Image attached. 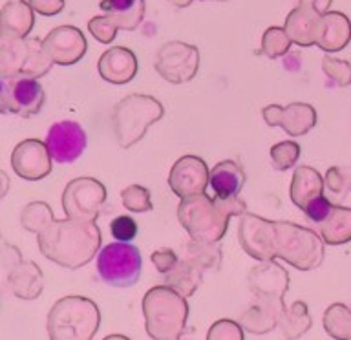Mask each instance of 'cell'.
Masks as SVG:
<instances>
[{"label":"cell","instance_id":"cell-16","mask_svg":"<svg viewBox=\"0 0 351 340\" xmlns=\"http://www.w3.org/2000/svg\"><path fill=\"white\" fill-rule=\"evenodd\" d=\"M11 165L21 178L29 181L43 180L51 172V156L48 147L38 139H26L16 145L11 156Z\"/></svg>","mask_w":351,"mask_h":340},{"label":"cell","instance_id":"cell-1","mask_svg":"<svg viewBox=\"0 0 351 340\" xmlns=\"http://www.w3.org/2000/svg\"><path fill=\"white\" fill-rule=\"evenodd\" d=\"M24 229L38 234V249L62 267H82L101 247V232L95 219L68 218L53 221L46 203H32L22 212Z\"/></svg>","mask_w":351,"mask_h":340},{"label":"cell","instance_id":"cell-23","mask_svg":"<svg viewBox=\"0 0 351 340\" xmlns=\"http://www.w3.org/2000/svg\"><path fill=\"white\" fill-rule=\"evenodd\" d=\"M208 183L216 196L234 197L245 185V172L236 161H221L208 174Z\"/></svg>","mask_w":351,"mask_h":340},{"label":"cell","instance_id":"cell-35","mask_svg":"<svg viewBox=\"0 0 351 340\" xmlns=\"http://www.w3.org/2000/svg\"><path fill=\"white\" fill-rule=\"evenodd\" d=\"M322 68L329 79H333L337 84L346 86L351 82V64L346 60H335L329 57H324Z\"/></svg>","mask_w":351,"mask_h":340},{"label":"cell","instance_id":"cell-4","mask_svg":"<svg viewBox=\"0 0 351 340\" xmlns=\"http://www.w3.org/2000/svg\"><path fill=\"white\" fill-rule=\"evenodd\" d=\"M101 315L90 298L68 296L53 306L48 317V331L51 339H93L97 333Z\"/></svg>","mask_w":351,"mask_h":340},{"label":"cell","instance_id":"cell-7","mask_svg":"<svg viewBox=\"0 0 351 340\" xmlns=\"http://www.w3.org/2000/svg\"><path fill=\"white\" fill-rule=\"evenodd\" d=\"M274 251L300 271H311L324 260L322 240L313 230L289 221H274Z\"/></svg>","mask_w":351,"mask_h":340},{"label":"cell","instance_id":"cell-28","mask_svg":"<svg viewBox=\"0 0 351 340\" xmlns=\"http://www.w3.org/2000/svg\"><path fill=\"white\" fill-rule=\"evenodd\" d=\"M285 311V307L267 304V302H256L249 311L241 317V324L252 333H267L280 324V317Z\"/></svg>","mask_w":351,"mask_h":340},{"label":"cell","instance_id":"cell-43","mask_svg":"<svg viewBox=\"0 0 351 340\" xmlns=\"http://www.w3.org/2000/svg\"><path fill=\"white\" fill-rule=\"evenodd\" d=\"M10 112V99H8V79L0 75V114Z\"/></svg>","mask_w":351,"mask_h":340},{"label":"cell","instance_id":"cell-36","mask_svg":"<svg viewBox=\"0 0 351 340\" xmlns=\"http://www.w3.org/2000/svg\"><path fill=\"white\" fill-rule=\"evenodd\" d=\"M88 29L92 33L93 37L97 38L99 42L108 44L115 38V33L119 27L115 26L114 22L110 21L108 16H93L92 21L88 22Z\"/></svg>","mask_w":351,"mask_h":340},{"label":"cell","instance_id":"cell-44","mask_svg":"<svg viewBox=\"0 0 351 340\" xmlns=\"http://www.w3.org/2000/svg\"><path fill=\"white\" fill-rule=\"evenodd\" d=\"M8 186H10V180L4 172H0V199L4 197V194L8 192Z\"/></svg>","mask_w":351,"mask_h":340},{"label":"cell","instance_id":"cell-34","mask_svg":"<svg viewBox=\"0 0 351 340\" xmlns=\"http://www.w3.org/2000/svg\"><path fill=\"white\" fill-rule=\"evenodd\" d=\"M300 158V147L295 141H284L271 148V159L278 170H287Z\"/></svg>","mask_w":351,"mask_h":340},{"label":"cell","instance_id":"cell-18","mask_svg":"<svg viewBox=\"0 0 351 340\" xmlns=\"http://www.w3.org/2000/svg\"><path fill=\"white\" fill-rule=\"evenodd\" d=\"M320 21L322 11L317 10L315 0H300L298 8L291 11L285 19L284 29L289 35L291 42L298 46H313L317 44Z\"/></svg>","mask_w":351,"mask_h":340},{"label":"cell","instance_id":"cell-29","mask_svg":"<svg viewBox=\"0 0 351 340\" xmlns=\"http://www.w3.org/2000/svg\"><path fill=\"white\" fill-rule=\"evenodd\" d=\"M280 326H282L285 339H298V337L306 333L307 329L311 328V317H309L306 304L296 302L289 311L282 313Z\"/></svg>","mask_w":351,"mask_h":340},{"label":"cell","instance_id":"cell-17","mask_svg":"<svg viewBox=\"0 0 351 340\" xmlns=\"http://www.w3.org/2000/svg\"><path fill=\"white\" fill-rule=\"evenodd\" d=\"M262 115L269 126H282L289 136H304L317 123V114L311 104L293 103L287 108L271 104L262 110Z\"/></svg>","mask_w":351,"mask_h":340},{"label":"cell","instance_id":"cell-24","mask_svg":"<svg viewBox=\"0 0 351 340\" xmlns=\"http://www.w3.org/2000/svg\"><path fill=\"white\" fill-rule=\"evenodd\" d=\"M99 8L119 29H136L145 16V0H101Z\"/></svg>","mask_w":351,"mask_h":340},{"label":"cell","instance_id":"cell-27","mask_svg":"<svg viewBox=\"0 0 351 340\" xmlns=\"http://www.w3.org/2000/svg\"><path fill=\"white\" fill-rule=\"evenodd\" d=\"M199 284H202V269L189 258L178 260L174 267L169 273H165V285H169L183 296L194 295Z\"/></svg>","mask_w":351,"mask_h":340},{"label":"cell","instance_id":"cell-25","mask_svg":"<svg viewBox=\"0 0 351 340\" xmlns=\"http://www.w3.org/2000/svg\"><path fill=\"white\" fill-rule=\"evenodd\" d=\"M324 180L317 170L311 167H298L293 174L291 181V202L302 210L307 207V203L315 197L322 196Z\"/></svg>","mask_w":351,"mask_h":340},{"label":"cell","instance_id":"cell-45","mask_svg":"<svg viewBox=\"0 0 351 340\" xmlns=\"http://www.w3.org/2000/svg\"><path fill=\"white\" fill-rule=\"evenodd\" d=\"M331 4V0H315V5H317L318 11H326Z\"/></svg>","mask_w":351,"mask_h":340},{"label":"cell","instance_id":"cell-46","mask_svg":"<svg viewBox=\"0 0 351 340\" xmlns=\"http://www.w3.org/2000/svg\"><path fill=\"white\" fill-rule=\"evenodd\" d=\"M169 2L174 5V8H186V5H191V2H194V0H169Z\"/></svg>","mask_w":351,"mask_h":340},{"label":"cell","instance_id":"cell-14","mask_svg":"<svg viewBox=\"0 0 351 340\" xmlns=\"http://www.w3.org/2000/svg\"><path fill=\"white\" fill-rule=\"evenodd\" d=\"M289 284V276L284 267L276 263L263 262L262 265L251 269L249 273V285L260 302H267L274 306L284 307V295Z\"/></svg>","mask_w":351,"mask_h":340},{"label":"cell","instance_id":"cell-20","mask_svg":"<svg viewBox=\"0 0 351 340\" xmlns=\"http://www.w3.org/2000/svg\"><path fill=\"white\" fill-rule=\"evenodd\" d=\"M137 73V59L130 49L117 46L104 51L99 59V75L112 84H125Z\"/></svg>","mask_w":351,"mask_h":340},{"label":"cell","instance_id":"cell-41","mask_svg":"<svg viewBox=\"0 0 351 340\" xmlns=\"http://www.w3.org/2000/svg\"><path fill=\"white\" fill-rule=\"evenodd\" d=\"M27 4L44 16H53L64 10V0H27Z\"/></svg>","mask_w":351,"mask_h":340},{"label":"cell","instance_id":"cell-13","mask_svg":"<svg viewBox=\"0 0 351 340\" xmlns=\"http://www.w3.org/2000/svg\"><path fill=\"white\" fill-rule=\"evenodd\" d=\"M169 185L181 199L203 194L208 185L207 163L197 156H183L170 170Z\"/></svg>","mask_w":351,"mask_h":340},{"label":"cell","instance_id":"cell-12","mask_svg":"<svg viewBox=\"0 0 351 340\" xmlns=\"http://www.w3.org/2000/svg\"><path fill=\"white\" fill-rule=\"evenodd\" d=\"M238 238L243 251L260 262L276 258L274 251V221L262 219L254 214H243L238 227Z\"/></svg>","mask_w":351,"mask_h":340},{"label":"cell","instance_id":"cell-47","mask_svg":"<svg viewBox=\"0 0 351 340\" xmlns=\"http://www.w3.org/2000/svg\"><path fill=\"white\" fill-rule=\"evenodd\" d=\"M219 2H227V0H219Z\"/></svg>","mask_w":351,"mask_h":340},{"label":"cell","instance_id":"cell-9","mask_svg":"<svg viewBox=\"0 0 351 340\" xmlns=\"http://www.w3.org/2000/svg\"><path fill=\"white\" fill-rule=\"evenodd\" d=\"M199 64V53L196 46L170 40L158 49L156 55V71L172 84L189 82L196 75Z\"/></svg>","mask_w":351,"mask_h":340},{"label":"cell","instance_id":"cell-33","mask_svg":"<svg viewBox=\"0 0 351 340\" xmlns=\"http://www.w3.org/2000/svg\"><path fill=\"white\" fill-rule=\"evenodd\" d=\"M121 197H123V205L132 212H150L154 208L150 202V192L141 185L126 186L125 191L121 192Z\"/></svg>","mask_w":351,"mask_h":340},{"label":"cell","instance_id":"cell-2","mask_svg":"<svg viewBox=\"0 0 351 340\" xmlns=\"http://www.w3.org/2000/svg\"><path fill=\"white\" fill-rule=\"evenodd\" d=\"M245 212V203L240 197H208L207 192L181 199L178 207L180 223L192 240L202 243H218L227 232L232 216Z\"/></svg>","mask_w":351,"mask_h":340},{"label":"cell","instance_id":"cell-11","mask_svg":"<svg viewBox=\"0 0 351 340\" xmlns=\"http://www.w3.org/2000/svg\"><path fill=\"white\" fill-rule=\"evenodd\" d=\"M46 147L55 163H73L86 148V132L75 121H60L48 130Z\"/></svg>","mask_w":351,"mask_h":340},{"label":"cell","instance_id":"cell-3","mask_svg":"<svg viewBox=\"0 0 351 340\" xmlns=\"http://www.w3.org/2000/svg\"><path fill=\"white\" fill-rule=\"evenodd\" d=\"M147 333L156 340H176L185 331L189 306L185 296L169 285H158L143 298Z\"/></svg>","mask_w":351,"mask_h":340},{"label":"cell","instance_id":"cell-21","mask_svg":"<svg viewBox=\"0 0 351 340\" xmlns=\"http://www.w3.org/2000/svg\"><path fill=\"white\" fill-rule=\"evenodd\" d=\"M351 38V22L342 13L329 11L322 15L317 44L324 51H340Z\"/></svg>","mask_w":351,"mask_h":340},{"label":"cell","instance_id":"cell-22","mask_svg":"<svg viewBox=\"0 0 351 340\" xmlns=\"http://www.w3.org/2000/svg\"><path fill=\"white\" fill-rule=\"evenodd\" d=\"M33 10L24 0H10L0 10V33L10 37H27L33 27Z\"/></svg>","mask_w":351,"mask_h":340},{"label":"cell","instance_id":"cell-42","mask_svg":"<svg viewBox=\"0 0 351 340\" xmlns=\"http://www.w3.org/2000/svg\"><path fill=\"white\" fill-rule=\"evenodd\" d=\"M326 183H329V189L333 192H340L342 191V185H346L344 174H342V170L333 167V169H329L328 175H326Z\"/></svg>","mask_w":351,"mask_h":340},{"label":"cell","instance_id":"cell-39","mask_svg":"<svg viewBox=\"0 0 351 340\" xmlns=\"http://www.w3.org/2000/svg\"><path fill=\"white\" fill-rule=\"evenodd\" d=\"M331 207H333V205H331L328 197H324L322 194V196L315 197V199H311V202L307 203V207L304 208V212H306V216L311 219L313 223H320V221L326 219V216L329 214Z\"/></svg>","mask_w":351,"mask_h":340},{"label":"cell","instance_id":"cell-38","mask_svg":"<svg viewBox=\"0 0 351 340\" xmlns=\"http://www.w3.org/2000/svg\"><path fill=\"white\" fill-rule=\"evenodd\" d=\"M208 340L214 339H230V340H241L243 339V331L236 322H230V320H219L210 328L208 331Z\"/></svg>","mask_w":351,"mask_h":340},{"label":"cell","instance_id":"cell-26","mask_svg":"<svg viewBox=\"0 0 351 340\" xmlns=\"http://www.w3.org/2000/svg\"><path fill=\"white\" fill-rule=\"evenodd\" d=\"M322 240L329 245H342L351 240V208L333 205L324 221L318 223Z\"/></svg>","mask_w":351,"mask_h":340},{"label":"cell","instance_id":"cell-19","mask_svg":"<svg viewBox=\"0 0 351 340\" xmlns=\"http://www.w3.org/2000/svg\"><path fill=\"white\" fill-rule=\"evenodd\" d=\"M8 99L11 114L32 117L40 112L46 95L38 81L32 77H16L8 79Z\"/></svg>","mask_w":351,"mask_h":340},{"label":"cell","instance_id":"cell-10","mask_svg":"<svg viewBox=\"0 0 351 340\" xmlns=\"http://www.w3.org/2000/svg\"><path fill=\"white\" fill-rule=\"evenodd\" d=\"M106 199V189L93 178H79L68 183L62 194V207L68 218L97 219Z\"/></svg>","mask_w":351,"mask_h":340},{"label":"cell","instance_id":"cell-32","mask_svg":"<svg viewBox=\"0 0 351 340\" xmlns=\"http://www.w3.org/2000/svg\"><path fill=\"white\" fill-rule=\"evenodd\" d=\"M189 260L196 263L202 271L208 267L214 269L221 262V249L218 247V243H202V241L192 240Z\"/></svg>","mask_w":351,"mask_h":340},{"label":"cell","instance_id":"cell-31","mask_svg":"<svg viewBox=\"0 0 351 340\" xmlns=\"http://www.w3.org/2000/svg\"><path fill=\"white\" fill-rule=\"evenodd\" d=\"M291 38L289 35L285 33L284 27H269L265 29L262 37V53L271 57V59H276V57H282L284 53L289 51Z\"/></svg>","mask_w":351,"mask_h":340},{"label":"cell","instance_id":"cell-5","mask_svg":"<svg viewBox=\"0 0 351 340\" xmlns=\"http://www.w3.org/2000/svg\"><path fill=\"white\" fill-rule=\"evenodd\" d=\"M53 60L49 59L40 38L10 37L0 33V75L4 79L37 77L48 73Z\"/></svg>","mask_w":351,"mask_h":340},{"label":"cell","instance_id":"cell-30","mask_svg":"<svg viewBox=\"0 0 351 340\" xmlns=\"http://www.w3.org/2000/svg\"><path fill=\"white\" fill-rule=\"evenodd\" d=\"M324 326L333 339H351V311L342 304H333L326 311Z\"/></svg>","mask_w":351,"mask_h":340},{"label":"cell","instance_id":"cell-6","mask_svg":"<svg viewBox=\"0 0 351 340\" xmlns=\"http://www.w3.org/2000/svg\"><path fill=\"white\" fill-rule=\"evenodd\" d=\"M163 114V104L150 95H141V93L126 95L123 101L115 104L112 114V125L117 143L123 148H128L141 141L148 126L161 119Z\"/></svg>","mask_w":351,"mask_h":340},{"label":"cell","instance_id":"cell-37","mask_svg":"<svg viewBox=\"0 0 351 340\" xmlns=\"http://www.w3.org/2000/svg\"><path fill=\"white\" fill-rule=\"evenodd\" d=\"M110 230L117 241H132L137 236V223L130 216H117L112 219Z\"/></svg>","mask_w":351,"mask_h":340},{"label":"cell","instance_id":"cell-15","mask_svg":"<svg viewBox=\"0 0 351 340\" xmlns=\"http://www.w3.org/2000/svg\"><path fill=\"white\" fill-rule=\"evenodd\" d=\"M43 42L49 59L60 66L75 64L86 53V38L79 27H55L48 33V37L44 38Z\"/></svg>","mask_w":351,"mask_h":340},{"label":"cell","instance_id":"cell-8","mask_svg":"<svg viewBox=\"0 0 351 340\" xmlns=\"http://www.w3.org/2000/svg\"><path fill=\"white\" fill-rule=\"evenodd\" d=\"M97 273L108 285L130 287L141 274V252L126 241L110 243L97 254Z\"/></svg>","mask_w":351,"mask_h":340},{"label":"cell","instance_id":"cell-40","mask_svg":"<svg viewBox=\"0 0 351 340\" xmlns=\"http://www.w3.org/2000/svg\"><path fill=\"white\" fill-rule=\"evenodd\" d=\"M180 258L176 254L172 249H158V251L152 252V262L154 265L158 267L159 273H169L170 269L174 267L176 262H178Z\"/></svg>","mask_w":351,"mask_h":340}]
</instances>
